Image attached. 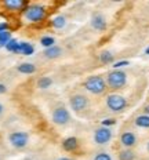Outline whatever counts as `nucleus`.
Masks as SVG:
<instances>
[{
  "label": "nucleus",
  "mask_w": 149,
  "mask_h": 160,
  "mask_svg": "<svg viewBox=\"0 0 149 160\" xmlns=\"http://www.w3.org/2000/svg\"><path fill=\"white\" fill-rule=\"evenodd\" d=\"M40 44L46 48H50V47H52V46H55V40L52 36H43L40 39Z\"/></svg>",
  "instance_id": "obj_20"
},
{
  "label": "nucleus",
  "mask_w": 149,
  "mask_h": 160,
  "mask_svg": "<svg viewBox=\"0 0 149 160\" xmlns=\"http://www.w3.org/2000/svg\"><path fill=\"white\" fill-rule=\"evenodd\" d=\"M8 29V25L6 24V22H2V24H0V32H6Z\"/></svg>",
  "instance_id": "obj_27"
},
{
  "label": "nucleus",
  "mask_w": 149,
  "mask_h": 160,
  "mask_svg": "<svg viewBox=\"0 0 149 160\" xmlns=\"http://www.w3.org/2000/svg\"><path fill=\"white\" fill-rule=\"evenodd\" d=\"M22 14L29 22H42L47 17V11L40 4H29L26 8L22 10Z\"/></svg>",
  "instance_id": "obj_2"
},
{
  "label": "nucleus",
  "mask_w": 149,
  "mask_h": 160,
  "mask_svg": "<svg viewBox=\"0 0 149 160\" xmlns=\"http://www.w3.org/2000/svg\"><path fill=\"white\" fill-rule=\"evenodd\" d=\"M10 40H11V33H10V31L0 32V47H4Z\"/></svg>",
  "instance_id": "obj_22"
},
{
  "label": "nucleus",
  "mask_w": 149,
  "mask_h": 160,
  "mask_svg": "<svg viewBox=\"0 0 149 160\" xmlns=\"http://www.w3.org/2000/svg\"><path fill=\"white\" fill-rule=\"evenodd\" d=\"M77 146H79V142H77V138H75V137H68V138H65L62 141V148L66 152L75 151V149H77Z\"/></svg>",
  "instance_id": "obj_12"
},
{
  "label": "nucleus",
  "mask_w": 149,
  "mask_h": 160,
  "mask_svg": "<svg viewBox=\"0 0 149 160\" xmlns=\"http://www.w3.org/2000/svg\"><path fill=\"white\" fill-rule=\"evenodd\" d=\"M3 6L10 11H22L29 6V2L28 0H4Z\"/></svg>",
  "instance_id": "obj_9"
},
{
  "label": "nucleus",
  "mask_w": 149,
  "mask_h": 160,
  "mask_svg": "<svg viewBox=\"0 0 149 160\" xmlns=\"http://www.w3.org/2000/svg\"><path fill=\"white\" fill-rule=\"evenodd\" d=\"M2 112H3V105L0 104V113H2Z\"/></svg>",
  "instance_id": "obj_31"
},
{
  "label": "nucleus",
  "mask_w": 149,
  "mask_h": 160,
  "mask_svg": "<svg viewBox=\"0 0 149 160\" xmlns=\"http://www.w3.org/2000/svg\"><path fill=\"white\" fill-rule=\"evenodd\" d=\"M119 160H135V153L131 149H123L119 152Z\"/></svg>",
  "instance_id": "obj_18"
},
{
  "label": "nucleus",
  "mask_w": 149,
  "mask_h": 160,
  "mask_svg": "<svg viewBox=\"0 0 149 160\" xmlns=\"http://www.w3.org/2000/svg\"><path fill=\"white\" fill-rule=\"evenodd\" d=\"M35 71H36V66L31 64V62H24V64L18 66V72L24 73V75H32V73H35Z\"/></svg>",
  "instance_id": "obj_16"
},
{
  "label": "nucleus",
  "mask_w": 149,
  "mask_h": 160,
  "mask_svg": "<svg viewBox=\"0 0 149 160\" xmlns=\"http://www.w3.org/2000/svg\"><path fill=\"white\" fill-rule=\"evenodd\" d=\"M91 26L95 29V31H99V32L105 31V29H107V19H105L104 15H101V14L94 15L91 19Z\"/></svg>",
  "instance_id": "obj_11"
},
{
  "label": "nucleus",
  "mask_w": 149,
  "mask_h": 160,
  "mask_svg": "<svg viewBox=\"0 0 149 160\" xmlns=\"http://www.w3.org/2000/svg\"><path fill=\"white\" fill-rule=\"evenodd\" d=\"M116 123V120L115 119H105V120H102L101 122V124H102V127H111V126H113Z\"/></svg>",
  "instance_id": "obj_25"
},
{
  "label": "nucleus",
  "mask_w": 149,
  "mask_h": 160,
  "mask_svg": "<svg viewBox=\"0 0 149 160\" xmlns=\"http://www.w3.org/2000/svg\"><path fill=\"white\" fill-rule=\"evenodd\" d=\"M18 44H19V43L17 42L15 39H11V40H10V42L7 43V44L4 46V47H6V50H7V51H10V52H17Z\"/></svg>",
  "instance_id": "obj_23"
},
{
  "label": "nucleus",
  "mask_w": 149,
  "mask_h": 160,
  "mask_svg": "<svg viewBox=\"0 0 149 160\" xmlns=\"http://www.w3.org/2000/svg\"><path fill=\"white\" fill-rule=\"evenodd\" d=\"M94 160H112V156L107 152H99L94 156Z\"/></svg>",
  "instance_id": "obj_24"
},
{
  "label": "nucleus",
  "mask_w": 149,
  "mask_h": 160,
  "mask_svg": "<svg viewBox=\"0 0 149 160\" xmlns=\"http://www.w3.org/2000/svg\"><path fill=\"white\" fill-rule=\"evenodd\" d=\"M99 61L105 65L112 64V62H113V54H112L111 51H102L101 54H99Z\"/></svg>",
  "instance_id": "obj_19"
},
{
  "label": "nucleus",
  "mask_w": 149,
  "mask_h": 160,
  "mask_svg": "<svg viewBox=\"0 0 149 160\" xmlns=\"http://www.w3.org/2000/svg\"><path fill=\"white\" fill-rule=\"evenodd\" d=\"M134 124L140 128H149V116L148 115H140L134 120Z\"/></svg>",
  "instance_id": "obj_15"
},
{
  "label": "nucleus",
  "mask_w": 149,
  "mask_h": 160,
  "mask_svg": "<svg viewBox=\"0 0 149 160\" xmlns=\"http://www.w3.org/2000/svg\"><path fill=\"white\" fill-rule=\"evenodd\" d=\"M33 51H35V47L31 43L26 42H21L18 44V48H17V54H24V55H32Z\"/></svg>",
  "instance_id": "obj_14"
},
{
  "label": "nucleus",
  "mask_w": 149,
  "mask_h": 160,
  "mask_svg": "<svg viewBox=\"0 0 149 160\" xmlns=\"http://www.w3.org/2000/svg\"><path fill=\"white\" fill-rule=\"evenodd\" d=\"M144 115H148L149 116V104L144 106Z\"/></svg>",
  "instance_id": "obj_29"
},
{
  "label": "nucleus",
  "mask_w": 149,
  "mask_h": 160,
  "mask_svg": "<svg viewBox=\"0 0 149 160\" xmlns=\"http://www.w3.org/2000/svg\"><path fill=\"white\" fill-rule=\"evenodd\" d=\"M128 64H130V62L128 61H119V62H115L113 64V69H120V68H123V66H127Z\"/></svg>",
  "instance_id": "obj_26"
},
{
  "label": "nucleus",
  "mask_w": 149,
  "mask_h": 160,
  "mask_svg": "<svg viewBox=\"0 0 149 160\" xmlns=\"http://www.w3.org/2000/svg\"><path fill=\"white\" fill-rule=\"evenodd\" d=\"M107 102V106L111 112L119 113V112H123L127 106V99L124 98L123 95H119V94H109L105 99Z\"/></svg>",
  "instance_id": "obj_4"
},
{
  "label": "nucleus",
  "mask_w": 149,
  "mask_h": 160,
  "mask_svg": "<svg viewBox=\"0 0 149 160\" xmlns=\"http://www.w3.org/2000/svg\"><path fill=\"white\" fill-rule=\"evenodd\" d=\"M105 82H107L108 88L120 90V88H123L126 86V83H127V75H126V72H123L122 69H113V71L108 72Z\"/></svg>",
  "instance_id": "obj_1"
},
{
  "label": "nucleus",
  "mask_w": 149,
  "mask_h": 160,
  "mask_svg": "<svg viewBox=\"0 0 149 160\" xmlns=\"http://www.w3.org/2000/svg\"><path fill=\"white\" fill-rule=\"evenodd\" d=\"M84 88L94 95H101L107 91L108 86H107V82H105V79L102 78V76H91V78H88L86 80Z\"/></svg>",
  "instance_id": "obj_3"
},
{
  "label": "nucleus",
  "mask_w": 149,
  "mask_h": 160,
  "mask_svg": "<svg viewBox=\"0 0 149 160\" xmlns=\"http://www.w3.org/2000/svg\"><path fill=\"white\" fill-rule=\"evenodd\" d=\"M7 91V87H6V84H3V83H0V95L4 94V92Z\"/></svg>",
  "instance_id": "obj_28"
},
{
  "label": "nucleus",
  "mask_w": 149,
  "mask_h": 160,
  "mask_svg": "<svg viewBox=\"0 0 149 160\" xmlns=\"http://www.w3.org/2000/svg\"><path fill=\"white\" fill-rule=\"evenodd\" d=\"M112 139V130L108 127H99L94 131V141L97 145H107Z\"/></svg>",
  "instance_id": "obj_6"
},
{
  "label": "nucleus",
  "mask_w": 149,
  "mask_h": 160,
  "mask_svg": "<svg viewBox=\"0 0 149 160\" xmlns=\"http://www.w3.org/2000/svg\"><path fill=\"white\" fill-rule=\"evenodd\" d=\"M120 142L126 149H130L132 146L137 145V135L132 131H124L123 134L120 135Z\"/></svg>",
  "instance_id": "obj_10"
},
{
  "label": "nucleus",
  "mask_w": 149,
  "mask_h": 160,
  "mask_svg": "<svg viewBox=\"0 0 149 160\" xmlns=\"http://www.w3.org/2000/svg\"><path fill=\"white\" fill-rule=\"evenodd\" d=\"M147 54H148V55H149V47H148V48H147Z\"/></svg>",
  "instance_id": "obj_32"
},
{
  "label": "nucleus",
  "mask_w": 149,
  "mask_h": 160,
  "mask_svg": "<svg viewBox=\"0 0 149 160\" xmlns=\"http://www.w3.org/2000/svg\"><path fill=\"white\" fill-rule=\"evenodd\" d=\"M71 120V113L64 106H59L52 112V122L57 126H64Z\"/></svg>",
  "instance_id": "obj_7"
},
{
  "label": "nucleus",
  "mask_w": 149,
  "mask_h": 160,
  "mask_svg": "<svg viewBox=\"0 0 149 160\" xmlns=\"http://www.w3.org/2000/svg\"><path fill=\"white\" fill-rule=\"evenodd\" d=\"M58 160H72V159H69V158H59Z\"/></svg>",
  "instance_id": "obj_30"
},
{
  "label": "nucleus",
  "mask_w": 149,
  "mask_h": 160,
  "mask_svg": "<svg viewBox=\"0 0 149 160\" xmlns=\"http://www.w3.org/2000/svg\"><path fill=\"white\" fill-rule=\"evenodd\" d=\"M71 106L75 112H82L88 106V98L82 94H75L71 98Z\"/></svg>",
  "instance_id": "obj_8"
},
{
  "label": "nucleus",
  "mask_w": 149,
  "mask_h": 160,
  "mask_svg": "<svg viewBox=\"0 0 149 160\" xmlns=\"http://www.w3.org/2000/svg\"><path fill=\"white\" fill-rule=\"evenodd\" d=\"M147 148H148V152H149V142H148V146H147Z\"/></svg>",
  "instance_id": "obj_33"
},
{
  "label": "nucleus",
  "mask_w": 149,
  "mask_h": 160,
  "mask_svg": "<svg viewBox=\"0 0 149 160\" xmlns=\"http://www.w3.org/2000/svg\"><path fill=\"white\" fill-rule=\"evenodd\" d=\"M43 55L48 59H55L62 55V48L58 47V46H52V47H50V48H46Z\"/></svg>",
  "instance_id": "obj_13"
},
{
  "label": "nucleus",
  "mask_w": 149,
  "mask_h": 160,
  "mask_svg": "<svg viewBox=\"0 0 149 160\" xmlns=\"http://www.w3.org/2000/svg\"><path fill=\"white\" fill-rule=\"evenodd\" d=\"M65 24H66V18L64 15H57L55 18L51 19V26H52V28H55V29L64 28Z\"/></svg>",
  "instance_id": "obj_17"
},
{
  "label": "nucleus",
  "mask_w": 149,
  "mask_h": 160,
  "mask_svg": "<svg viewBox=\"0 0 149 160\" xmlns=\"http://www.w3.org/2000/svg\"><path fill=\"white\" fill-rule=\"evenodd\" d=\"M8 139L14 148L22 149L28 145L29 135H28V132H25V131H15V132H11V134H10Z\"/></svg>",
  "instance_id": "obj_5"
},
{
  "label": "nucleus",
  "mask_w": 149,
  "mask_h": 160,
  "mask_svg": "<svg viewBox=\"0 0 149 160\" xmlns=\"http://www.w3.org/2000/svg\"><path fill=\"white\" fill-rule=\"evenodd\" d=\"M51 84H52V79H51V78H48V76H44V78L39 79V82H37L39 88H42V90L48 88Z\"/></svg>",
  "instance_id": "obj_21"
}]
</instances>
